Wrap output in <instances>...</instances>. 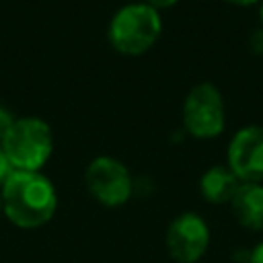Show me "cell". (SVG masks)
<instances>
[{
  "label": "cell",
  "mask_w": 263,
  "mask_h": 263,
  "mask_svg": "<svg viewBox=\"0 0 263 263\" xmlns=\"http://www.w3.org/2000/svg\"><path fill=\"white\" fill-rule=\"evenodd\" d=\"M210 226L195 212H183L171 220L164 245L173 261L197 263L210 249Z\"/></svg>",
  "instance_id": "obj_6"
},
{
  "label": "cell",
  "mask_w": 263,
  "mask_h": 263,
  "mask_svg": "<svg viewBox=\"0 0 263 263\" xmlns=\"http://www.w3.org/2000/svg\"><path fill=\"white\" fill-rule=\"evenodd\" d=\"M150 6H154L156 10H162V8H171V6H175L179 0H146Z\"/></svg>",
  "instance_id": "obj_14"
},
{
  "label": "cell",
  "mask_w": 263,
  "mask_h": 263,
  "mask_svg": "<svg viewBox=\"0 0 263 263\" xmlns=\"http://www.w3.org/2000/svg\"><path fill=\"white\" fill-rule=\"evenodd\" d=\"M2 214L18 228L45 226L58 210L53 183L41 171H12L0 185Z\"/></svg>",
  "instance_id": "obj_1"
},
{
  "label": "cell",
  "mask_w": 263,
  "mask_h": 263,
  "mask_svg": "<svg viewBox=\"0 0 263 263\" xmlns=\"http://www.w3.org/2000/svg\"><path fill=\"white\" fill-rule=\"evenodd\" d=\"M247 263H263V240L257 242L251 251H249V261Z\"/></svg>",
  "instance_id": "obj_13"
},
{
  "label": "cell",
  "mask_w": 263,
  "mask_h": 263,
  "mask_svg": "<svg viewBox=\"0 0 263 263\" xmlns=\"http://www.w3.org/2000/svg\"><path fill=\"white\" fill-rule=\"evenodd\" d=\"M183 127L191 138L212 140L226 127V107L220 88L212 82L195 84L183 101Z\"/></svg>",
  "instance_id": "obj_4"
},
{
  "label": "cell",
  "mask_w": 263,
  "mask_h": 263,
  "mask_svg": "<svg viewBox=\"0 0 263 263\" xmlns=\"http://www.w3.org/2000/svg\"><path fill=\"white\" fill-rule=\"evenodd\" d=\"M12 171H41L53 152V134L41 117H16L2 138Z\"/></svg>",
  "instance_id": "obj_3"
},
{
  "label": "cell",
  "mask_w": 263,
  "mask_h": 263,
  "mask_svg": "<svg viewBox=\"0 0 263 263\" xmlns=\"http://www.w3.org/2000/svg\"><path fill=\"white\" fill-rule=\"evenodd\" d=\"M88 193L107 208H119L134 195V179L127 166L113 156H97L84 171Z\"/></svg>",
  "instance_id": "obj_5"
},
{
  "label": "cell",
  "mask_w": 263,
  "mask_h": 263,
  "mask_svg": "<svg viewBox=\"0 0 263 263\" xmlns=\"http://www.w3.org/2000/svg\"><path fill=\"white\" fill-rule=\"evenodd\" d=\"M226 166L240 183H263V125L251 123L232 136Z\"/></svg>",
  "instance_id": "obj_7"
},
{
  "label": "cell",
  "mask_w": 263,
  "mask_h": 263,
  "mask_svg": "<svg viewBox=\"0 0 263 263\" xmlns=\"http://www.w3.org/2000/svg\"><path fill=\"white\" fill-rule=\"evenodd\" d=\"M228 205L242 228L263 230V183H240Z\"/></svg>",
  "instance_id": "obj_8"
},
{
  "label": "cell",
  "mask_w": 263,
  "mask_h": 263,
  "mask_svg": "<svg viewBox=\"0 0 263 263\" xmlns=\"http://www.w3.org/2000/svg\"><path fill=\"white\" fill-rule=\"evenodd\" d=\"M10 173H12V166H10V162H8V158H6L4 150H2V144H0V185L4 183V179H6Z\"/></svg>",
  "instance_id": "obj_12"
},
{
  "label": "cell",
  "mask_w": 263,
  "mask_h": 263,
  "mask_svg": "<svg viewBox=\"0 0 263 263\" xmlns=\"http://www.w3.org/2000/svg\"><path fill=\"white\" fill-rule=\"evenodd\" d=\"M259 21H261V27H263V0L259 2Z\"/></svg>",
  "instance_id": "obj_16"
},
{
  "label": "cell",
  "mask_w": 263,
  "mask_h": 263,
  "mask_svg": "<svg viewBox=\"0 0 263 263\" xmlns=\"http://www.w3.org/2000/svg\"><path fill=\"white\" fill-rule=\"evenodd\" d=\"M249 51L255 55H263V27H257L249 35Z\"/></svg>",
  "instance_id": "obj_10"
},
{
  "label": "cell",
  "mask_w": 263,
  "mask_h": 263,
  "mask_svg": "<svg viewBox=\"0 0 263 263\" xmlns=\"http://www.w3.org/2000/svg\"><path fill=\"white\" fill-rule=\"evenodd\" d=\"M226 2H230V4H234V6H255V4H259L261 0H226Z\"/></svg>",
  "instance_id": "obj_15"
},
{
  "label": "cell",
  "mask_w": 263,
  "mask_h": 263,
  "mask_svg": "<svg viewBox=\"0 0 263 263\" xmlns=\"http://www.w3.org/2000/svg\"><path fill=\"white\" fill-rule=\"evenodd\" d=\"M0 214H2V197H0Z\"/></svg>",
  "instance_id": "obj_17"
},
{
  "label": "cell",
  "mask_w": 263,
  "mask_h": 263,
  "mask_svg": "<svg viewBox=\"0 0 263 263\" xmlns=\"http://www.w3.org/2000/svg\"><path fill=\"white\" fill-rule=\"evenodd\" d=\"M12 121H14V117L6 111V107L0 105V142H2V138H4V134L8 132V127H10Z\"/></svg>",
  "instance_id": "obj_11"
},
{
  "label": "cell",
  "mask_w": 263,
  "mask_h": 263,
  "mask_svg": "<svg viewBox=\"0 0 263 263\" xmlns=\"http://www.w3.org/2000/svg\"><path fill=\"white\" fill-rule=\"evenodd\" d=\"M160 33V10L148 2H132L113 14L107 29V39L111 47L123 55H142L154 47Z\"/></svg>",
  "instance_id": "obj_2"
},
{
  "label": "cell",
  "mask_w": 263,
  "mask_h": 263,
  "mask_svg": "<svg viewBox=\"0 0 263 263\" xmlns=\"http://www.w3.org/2000/svg\"><path fill=\"white\" fill-rule=\"evenodd\" d=\"M238 185H240V181L226 164H214L201 175L199 193L205 201H210L214 205H222V203H230Z\"/></svg>",
  "instance_id": "obj_9"
}]
</instances>
